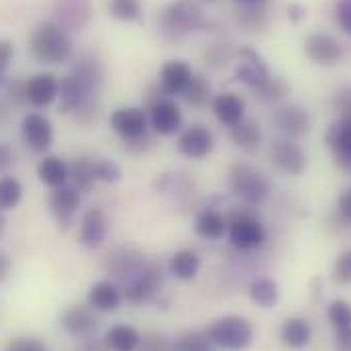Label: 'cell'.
Segmentation results:
<instances>
[{"label":"cell","mask_w":351,"mask_h":351,"mask_svg":"<svg viewBox=\"0 0 351 351\" xmlns=\"http://www.w3.org/2000/svg\"><path fill=\"white\" fill-rule=\"evenodd\" d=\"M204 27L202 8L196 0H172L158 14V29L164 41L180 43Z\"/></svg>","instance_id":"cell-1"},{"label":"cell","mask_w":351,"mask_h":351,"mask_svg":"<svg viewBox=\"0 0 351 351\" xmlns=\"http://www.w3.org/2000/svg\"><path fill=\"white\" fill-rule=\"evenodd\" d=\"M29 51L39 64L58 66L70 62L74 49L68 31H64L53 21H45L33 31L29 39Z\"/></svg>","instance_id":"cell-2"},{"label":"cell","mask_w":351,"mask_h":351,"mask_svg":"<svg viewBox=\"0 0 351 351\" xmlns=\"http://www.w3.org/2000/svg\"><path fill=\"white\" fill-rule=\"evenodd\" d=\"M206 335L213 341V346H219L227 351L247 350L254 341V329L250 321L237 315H227L217 319L208 327Z\"/></svg>","instance_id":"cell-3"},{"label":"cell","mask_w":351,"mask_h":351,"mask_svg":"<svg viewBox=\"0 0 351 351\" xmlns=\"http://www.w3.org/2000/svg\"><path fill=\"white\" fill-rule=\"evenodd\" d=\"M227 221H229L227 235L235 250L250 252L262 247L265 243V229L262 221L252 210H233L227 217Z\"/></svg>","instance_id":"cell-4"},{"label":"cell","mask_w":351,"mask_h":351,"mask_svg":"<svg viewBox=\"0 0 351 351\" xmlns=\"http://www.w3.org/2000/svg\"><path fill=\"white\" fill-rule=\"evenodd\" d=\"M229 190L247 204H262L269 196L267 178L247 164H235L229 172Z\"/></svg>","instance_id":"cell-5"},{"label":"cell","mask_w":351,"mask_h":351,"mask_svg":"<svg viewBox=\"0 0 351 351\" xmlns=\"http://www.w3.org/2000/svg\"><path fill=\"white\" fill-rule=\"evenodd\" d=\"M110 127L125 143L137 141L149 133L147 110L141 106H121L110 114Z\"/></svg>","instance_id":"cell-6"},{"label":"cell","mask_w":351,"mask_h":351,"mask_svg":"<svg viewBox=\"0 0 351 351\" xmlns=\"http://www.w3.org/2000/svg\"><path fill=\"white\" fill-rule=\"evenodd\" d=\"M237 58H239V62H237V68H235V78L241 84H245L252 92L262 90L271 78L265 60L254 47H239Z\"/></svg>","instance_id":"cell-7"},{"label":"cell","mask_w":351,"mask_h":351,"mask_svg":"<svg viewBox=\"0 0 351 351\" xmlns=\"http://www.w3.org/2000/svg\"><path fill=\"white\" fill-rule=\"evenodd\" d=\"M82 204V192L74 184H64L60 188H53V192L47 198V206L51 217L56 219L58 227L68 231L74 225V215Z\"/></svg>","instance_id":"cell-8"},{"label":"cell","mask_w":351,"mask_h":351,"mask_svg":"<svg viewBox=\"0 0 351 351\" xmlns=\"http://www.w3.org/2000/svg\"><path fill=\"white\" fill-rule=\"evenodd\" d=\"M267 160L284 176H300L306 170V156L292 139H276L267 149Z\"/></svg>","instance_id":"cell-9"},{"label":"cell","mask_w":351,"mask_h":351,"mask_svg":"<svg viewBox=\"0 0 351 351\" xmlns=\"http://www.w3.org/2000/svg\"><path fill=\"white\" fill-rule=\"evenodd\" d=\"M147 119H149V129L160 135V137H170L176 135L182 129V110L172 96H162L147 108Z\"/></svg>","instance_id":"cell-10"},{"label":"cell","mask_w":351,"mask_h":351,"mask_svg":"<svg viewBox=\"0 0 351 351\" xmlns=\"http://www.w3.org/2000/svg\"><path fill=\"white\" fill-rule=\"evenodd\" d=\"M304 56L315 64L323 68H333L343 60V47L341 43L329 35V33H311L304 41Z\"/></svg>","instance_id":"cell-11"},{"label":"cell","mask_w":351,"mask_h":351,"mask_svg":"<svg viewBox=\"0 0 351 351\" xmlns=\"http://www.w3.org/2000/svg\"><path fill=\"white\" fill-rule=\"evenodd\" d=\"M21 137L35 154H45L53 143V125L41 112H29L21 123Z\"/></svg>","instance_id":"cell-12"},{"label":"cell","mask_w":351,"mask_h":351,"mask_svg":"<svg viewBox=\"0 0 351 351\" xmlns=\"http://www.w3.org/2000/svg\"><path fill=\"white\" fill-rule=\"evenodd\" d=\"M176 149L180 156H184L188 160H202V158L210 156V152L215 149V137L208 127L190 125L188 129H184L180 133Z\"/></svg>","instance_id":"cell-13"},{"label":"cell","mask_w":351,"mask_h":351,"mask_svg":"<svg viewBox=\"0 0 351 351\" xmlns=\"http://www.w3.org/2000/svg\"><path fill=\"white\" fill-rule=\"evenodd\" d=\"M162 288V271L156 263H145L143 269L133 278L125 288V298L131 304H145L149 302Z\"/></svg>","instance_id":"cell-14"},{"label":"cell","mask_w":351,"mask_h":351,"mask_svg":"<svg viewBox=\"0 0 351 351\" xmlns=\"http://www.w3.org/2000/svg\"><path fill=\"white\" fill-rule=\"evenodd\" d=\"M143 256L135 250V247H129V245H121V247H114L112 252L106 254L104 258V267L108 274H112L117 280H123V282H131L133 278H137V274L143 269Z\"/></svg>","instance_id":"cell-15"},{"label":"cell","mask_w":351,"mask_h":351,"mask_svg":"<svg viewBox=\"0 0 351 351\" xmlns=\"http://www.w3.org/2000/svg\"><path fill=\"white\" fill-rule=\"evenodd\" d=\"M90 0H56L53 4V23L64 31H84L92 19Z\"/></svg>","instance_id":"cell-16"},{"label":"cell","mask_w":351,"mask_h":351,"mask_svg":"<svg viewBox=\"0 0 351 351\" xmlns=\"http://www.w3.org/2000/svg\"><path fill=\"white\" fill-rule=\"evenodd\" d=\"M325 141L333 154L335 166L341 172L351 174V119H339L333 123L325 135Z\"/></svg>","instance_id":"cell-17"},{"label":"cell","mask_w":351,"mask_h":351,"mask_svg":"<svg viewBox=\"0 0 351 351\" xmlns=\"http://www.w3.org/2000/svg\"><path fill=\"white\" fill-rule=\"evenodd\" d=\"M60 325L74 339H90L98 329V319L94 315V308L74 304L64 311V315L60 317Z\"/></svg>","instance_id":"cell-18"},{"label":"cell","mask_w":351,"mask_h":351,"mask_svg":"<svg viewBox=\"0 0 351 351\" xmlns=\"http://www.w3.org/2000/svg\"><path fill=\"white\" fill-rule=\"evenodd\" d=\"M108 227H110V221H108V215L104 213V208H100V206L88 208L82 217V223H80V245L88 252L98 250L106 241Z\"/></svg>","instance_id":"cell-19"},{"label":"cell","mask_w":351,"mask_h":351,"mask_svg":"<svg viewBox=\"0 0 351 351\" xmlns=\"http://www.w3.org/2000/svg\"><path fill=\"white\" fill-rule=\"evenodd\" d=\"M274 125L288 137H302L311 129V114L300 104H280L274 110Z\"/></svg>","instance_id":"cell-20"},{"label":"cell","mask_w":351,"mask_h":351,"mask_svg":"<svg viewBox=\"0 0 351 351\" xmlns=\"http://www.w3.org/2000/svg\"><path fill=\"white\" fill-rule=\"evenodd\" d=\"M194 78V70L188 62L184 60H170L162 66L160 70V80L158 84L162 86V90L168 94V96H182L186 92L188 84L192 82Z\"/></svg>","instance_id":"cell-21"},{"label":"cell","mask_w":351,"mask_h":351,"mask_svg":"<svg viewBox=\"0 0 351 351\" xmlns=\"http://www.w3.org/2000/svg\"><path fill=\"white\" fill-rule=\"evenodd\" d=\"M70 74L86 88L90 96H94V98L98 96L102 82H104V68H102V62L94 53H82L74 62V68Z\"/></svg>","instance_id":"cell-22"},{"label":"cell","mask_w":351,"mask_h":351,"mask_svg":"<svg viewBox=\"0 0 351 351\" xmlns=\"http://www.w3.org/2000/svg\"><path fill=\"white\" fill-rule=\"evenodd\" d=\"M60 96V80L53 74H37L27 80V102L35 108L51 106Z\"/></svg>","instance_id":"cell-23"},{"label":"cell","mask_w":351,"mask_h":351,"mask_svg":"<svg viewBox=\"0 0 351 351\" xmlns=\"http://www.w3.org/2000/svg\"><path fill=\"white\" fill-rule=\"evenodd\" d=\"M213 114L225 127H233L245 119V100L235 92H221L213 96Z\"/></svg>","instance_id":"cell-24"},{"label":"cell","mask_w":351,"mask_h":351,"mask_svg":"<svg viewBox=\"0 0 351 351\" xmlns=\"http://www.w3.org/2000/svg\"><path fill=\"white\" fill-rule=\"evenodd\" d=\"M58 98H60V112H64V114L76 112L86 102L96 100L94 96L88 94L86 88L82 86L72 74H68L60 80V96Z\"/></svg>","instance_id":"cell-25"},{"label":"cell","mask_w":351,"mask_h":351,"mask_svg":"<svg viewBox=\"0 0 351 351\" xmlns=\"http://www.w3.org/2000/svg\"><path fill=\"white\" fill-rule=\"evenodd\" d=\"M229 229V221L223 213H219L217 208H204L196 221H194V231L198 237L206 239V241H219L227 235Z\"/></svg>","instance_id":"cell-26"},{"label":"cell","mask_w":351,"mask_h":351,"mask_svg":"<svg viewBox=\"0 0 351 351\" xmlns=\"http://www.w3.org/2000/svg\"><path fill=\"white\" fill-rule=\"evenodd\" d=\"M121 302H123V292L117 288V284L108 280L96 282L88 292V306L98 313H112L121 306Z\"/></svg>","instance_id":"cell-27"},{"label":"cell","mask_w":351,"mask_h":351,"mask_svg":"<svg viewBox=\"0 0 351 351\" xmlns=\"http://www.w3.org/2000/svg\"><path fill=\"white\" fill-rule=\"evenodd\" d=\"M280 339L286 348L290 350H302L311 343L313 339V329L311 323L302 317H290L282 323L280 327Z\"/></svg>","instance_id":"cell-28"},{"label":"cell","mask_w":351,"mask_h":351,"mask_svg":"<svg viewBox=\"0 0 351 351\" xmlns=\"http://www.w3.org/2000/svg\"><path fill=\"white\" fill-rule=\"evenodd\" d=\"M231 141L247 154H256L262 145V127L254 119H243L237 125L229 127Z\"/></svg>","instance_id":"cell-29"},{"label":"cell","mask_w":351,"mask_h":351,"mask_svg":"<svg viewBox=\"0 0 351 351\" xmlns=\"http://www.w3.org/2000/svg\"><path fill=\"white\" fill-rule=\"evenodd\" d=\"M37 178L45 186H49V188H60V186L68 184L70 170H68V164L62 158H58V156H45L37 164Z\"/></svg>","instance_id":"cell-30"},{"label":"cell","mask_w":351,"mask_h":351,"mask_svg":"<svg viewBox=\"0 0 351 351\" xmlns=\"http://www.w3.org/2000/svg\"><path fill=\"white\" fill-rule=\"evenodd\" d=\"M102 341L108 351H137L141 335L131 325H114L106 331Z\"/></svg>","instance_id":"cell-31"},{"label":"cell","mask_w":351,"mask_h":351,"mask_svg":"<svg viewBox=\"0 0 351 351\" xmlns=\"http://www.w3.org/2000/svg\"><path fill=\"white\" fill-rule=\"evenodd\" d=\"M200 263H202V260L194 250H180L170 258L168 269H170V274L174 278L188 282V280L196 278V274L200 269Z\"/></svg>","instance_id":"cell-32"},{"label":"cell","mask_w":351,"mask_h":351,"mask_svg":"<svg viewBox=\"0 0 351 351\" xmlns=\"http://www.w3.org/2000/svg\"><path fill=\"white\" fill-rule=\"evenodd\" d=\"M70 180L72 184L80 190V192H92L96 180V162H92L90 158H76L70 166Z\"/></svg>","instance_id":"cell-33"},{"label":"cell","mask_w":351,"mask_h":351,"mask_svg":"<svg viewBox=\"0 0 351 351\" xmlns=\"http://www.w3.org/2000/svg\"><path fill=\"white\" fill-rule=\"evenodd\" d=\"M184 96V100L190 104V106H194V108H204V106H208L210 102H213V84H210V80L206 78V76H202V74H194V78H192V82L188 84L186 88V92L182 94Z\"/></svg>","instance_id":"cell-34"},{"label":"cell","mask_w":351,"mask_h":351,"mask_svg":"<svg viewBox=\"0 0 351 351\" xmlns=\"http://www.w3.org/2000/svg\"><path fill=\"white\" fill-rule=\"evenodd\" d=\"M250 296L262 308H271L280 298V286L271 278H258L250 284Z\"/></svg>","instance_id":"cell-35"},{"label":"cell","mask_w":351,"mask_h":351,"mask_svg":"<svg viewBox=\"0 0 351 351\" xmlns=\"http://www.w3.org/2000/svg\"><path fill=\"white\" fill-rule=\"evenodd\" d=\"M23 200V184L14 176L0 178V210H12Z\"/></svg>","instance_id":"cell-36"},{"label":"cell","mask_w":351,"mask_h":351,"mask_svg":"<svg viewBox=\"0 0 351 351\" xmlns=\"http://www.w3.org/2000/svg\"><path fill=\"white\" fill-rule=\"evenodd\" d=\"M141 0H108V14L123 23H133L141 16Z\"/></svg>","instance_id":"cell-37"},{"label":"cell","mask_w":351,"mask_h":351,"mask_svg":"<svg viewBox=\"0 0 351 351\" xmlns=\"http://www.w3.org/2000/svg\"><path fill=\"white\" fill-rule=\"evenodd\" d=\"M239 23L247 29V31H263L267 27V8L265 2L263 4H252V6H241L239 10Z\"/></svg>","instance_id":"cell-38"},{"label":"cell","mask_w":351,"mask_h":351,"mask_svg":"<svg viewBox=\"0 0 351 351\" xmlns=\"http://www.w3.org/2000/svg\"><path fill=\"white\" fill-rule=\"evenodd\" d=\"M172 351H215L213 350V341L208 339L206 333L200 331H188L182 333L174 343Z\"/></svg>","instance_id":"cell-39"},{"label":"cell","mask_w":351,"mask_h":351,"mask_svg":"<svg viewBox=\"0 0 351 351\" xmlns=\"http://www.w3.org/2000/svg\"><path fill=\"white\" fill-rule=\"evenodd\" d=\"M235 53H237V51H233L231 45H227V43H210V45L204 49L202 60H204V64H206L208 68L221 70V68H225V66L233 60Z\"/></svg>","instance_id":"cell-40"},{"label":"cell","mask_w":351,"mask_h":351,"mask_svg":"<svg viewBox=\"0 0 351 351\" xmlns=\"http://www.w3.org/2000/svg\"><path fill=\"white\" fill-rule=\"evenodd\" d=\"M327 319L333 325L335 331L350 329L351 327V304L348 300H333L327 308Z\"/></svg>","instance_id":"cell-41"},{"label":"cell","mask_w":351,"mask_h":351,"mask_svg":"<svg viewBox=\"0 0 351 351\" xmlns=\"http://www.w3.org/2000/svg\"><path fill=\"white\" fill-rule=\"evenodd\" d=\"M254 94L263 102H280L290 94V86L282 78H269V82Z\"/></svg>","instance_id":"cell-42"},{"label":"cell","mask_w":351,"mask_h":351,"mask_svg":"<svg viewBox=\"0 0 351 351\" xmlns=\"http://www.w3.org/2000/svg\"><path fill=\"white\" fill-rule=\"evenodd\" d=\"M4 100L10 108H21L27 102V80H8L4 84Z\"/></svg>","instance_id":"cell-43"},{"label":"cell","mask_w":351,"mask_h":351,"mask_svg":"<svg viewBox=\"0 0 351 351\" xmlns=\"http://www.w3.org/2000/svg\"><path fill=\"white\" fill-rule=\"evenodd\" d=\"M331 278L335 284L341 286H350L351 284V250H346L343 254L337 256V260L333 263L331 269Z\"/></svg>","instance_id":"cell-44"},{"label":"cell","mask_w":351,"mask_h":351,"mask_svg":"<svg viewBox=\"0 0 351 351\" xmlns=\"http://www.w3.org/2000/svg\"><path fill=\"white\" fill-rule=\"evenodd\" d=\"M123 178V172L119 168V164L110 162V160H98L96 162V180L104 182V184H117Z\"/></svg>","instance_id":"cell-45"},{"label":"cell","mask_w":351,"mask_h":351,"mask_svg":"<svg viewBox=\"0 0 351 351\" xmlns=\"http://www.w3.org/2000/svg\"><path fill=\"white\" fill-rule=\"evenodd\" d=\"M333 106L341 119H351V84H346L335 92Z\"/></svg>","instance_id":"cell-46"},{"label":"cell","mask_w":351,"mask_h":351,"mask_svg":"<svg viewBox=\"0 0 351 351\" xmlns=\"http://www.w3.org/2000/svg\"><path fill=\"white\" fill-rule=\"evenodd\" d=\"M335 21L339 29L351 37V0H337L335 4Z\"/></svg>","instance_id":"cell-47"},{"label":"cell","mask_w":351,"mask_h":351,"mask_svg":"<svg viewBox=\"0 0 351 351\" xmlns=\"http://www.w3.org/2000/svg\"><path fill=\"white\" fill-rule=\"evenodd\" d=\"M4 351H47V346L35 337H16L6 346Z\"/></svg>","instance_id":"cell-48"},{"label":"cell","mask_w":351,"mask_h":351,"mask_svg":"<svg viewBox=\"0 0 351 351\" xmlns=\"http://www.w3.org/2000/svg\"><path fill=\"white\" fill-rule=\"evenodd\" d=\"M14 60V45L10 39H0V84L4 82V76Z\"/></svg>","instance_id":"cell-49"},{"label":"cell","mask_w":351,"mask_h":351,"mask_svg":"<svg viewBox=\"0 0 351 351\" xmlns=\"http://www.w3.org/2000/svg\"><path fill=\"white\" fill-rule=\"evenodd\" d=\"M139 348H141V351H172V343L164 335L152 333V335L141 339Z\"/></svg>","instance_id":"cell-50"},{"label":"cell","mask_w":351,"mask_h":351,"mask_svg":"<svg viewBox=\"0 0 351 351\" xmlns=\"http://www.w3.org/2000/svg\"><path fill=\"white\" fill-rule=\"evenodd\" d=\"M337 213H339V219L351 227V186L339 194V198H337Z\"/></svg>","instance_id":"cell-51"},{"label":"cell","mask_w":351,"mask_h":351,"mask_svg":"<svg viewBox=\"0 0 351 351\" xmlns=\"http://www.w3.org/2000/svg\"><path fill=\"white\" fill-rule=\"evenodd\" d=\"M14 164V152L8 143L0 141V174H4L6 170H10Z\"/></svg>","instance_id":"cell-52"},{"label":"cell","mask_w":351,"mask_h":351,"mask_svg":"<svg viewBox=\"0 0 351 351\" xmlns=\"http://www.w3.org/2000/svg\"><path fill=\"white\" fill-rule=\"evenodd\" d=\"M306 14H308V10H306V6H304V4H300V2H292V4H288V19H290L292 23H300V21H304V19H306Z\"/></svg>","instance_id":"cell-53"},{"label":"cell","mask_w":351,"mask_h":351,"mask_svg":"<svg viewBox=\"0 0 351 351\" xmlns=\"http://www.w3.org/2000/svg\"><path fill=\"white\" fill-rule=\"evenodd\" d=\"M335 348L337 351H351V327L335 331Z\"/></svg>","instance_id":"cell-54"},{"label":"cell","mask_w":351,"mask_h":351,"mask_svg":"<svg viewBox=\"0 0 351 351\" xmlns=\"http://www.w3.org/2000/svg\"><path fill=\"white\" fill-rule=\"evenodd\" d=\"M8 271H10V260L4 252H0V282L8 276Z\"/></svg>","instance_id":"cell-55"},{"label":"cell","mask_w":351,"mask_h":351,"mask_svg":"<svg viewBox=\"0 0 351 351\" xmlns=\"http://www.w3.org/2000/svg\"><path fill=\"white\" fill-rule=\"evenodd\" d=\"M82 351H108V350H106L104 341H94V339L90 337V339H86V343H84Z\"/></svg>","instance_id":"cell-56"},{"label":"cell","mask_w":351,"mask_h":351,"mask_svg":"<svg viewBox=\"0 0 351 351\" xmlns=\"http://www.w3.org/2000/svg\"><path fill=\"white\" fill-rule=\"evenodd\" d=\"M237 4H241V6H252V4H263V2H267V0H235Z\"/></svg>","instance_id":"cell-57"},{"label":"cell","mask_w":351,"mask_h":351,"mask_svg":"<svg viewBox=\"0 0 351 351\" xmlns=\"http://www.w3.org/2000/svg\"><path fill=\"white\" fill-rule=\"evenodd\" d=\"M6 121H8V110H4V108L0 106V127H2Z\"/></svg>","instance_id":"cell-58"},{"label":"cell","mask_w":351,"mask_h":351,"mask_svg":"<svg viewBox=\"0 0 351 351\" xmlns=\"http://www.w3.org/2000/svg\"><path fill=\"white\" fill-rule=\"evenodd\" d=\"M4 227H6V219H4V215H2V210H0V237H2V233H4Z\"/></svg>","instance_id":"cell-59"},{"label":"cell","mask_w":351,"mask_h":351,"mask_svg":"<svg viewBox=\"0 0 351 351\" xmlns=\"http://www.w3.org/2000/svg\"><path fill=\"white\" fill-rule=\"evenodd\" d=\"M196 2H202V4H215V2H219V0H196Z\"/></svg>","instance_id":"cell-60"}]
</instances>
